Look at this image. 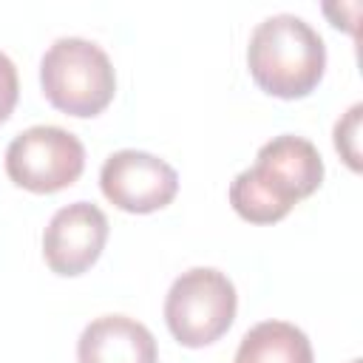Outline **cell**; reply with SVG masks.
<instances>
[{"mask_svg":"<svg viewBox=\"0 0 363 363\" xmlns=\"http://www.w3.org/2000/svg\"><path fill=\"white\" fill-rule=\"evenodd\" d=\"M323 182V159L306 136L281 133L264 142L255 164L241 170L230 184L233 210L250 224H275L312 196Z\"/></svg>","mask_w":363,"mask_h":363,"instance_id":"1","label":"cell"},{"mask_svg":"<svg viewBox=\"0 0 363 363\" xmlns=\"http://www.w3.org/2000/svg\"><path fill=\"white\" fill-rule=\"evenodd\" d=\"M247 68L264 94L303 99L323 79L326 43L303 17L289 11L269 14L250 34Z\"/></svg>","mask_w":363,"mask_h":363,"instance_id":"2","label":"cell"},{"mask_svg":"<svg viewBox=\"0 0 363 363\" xmlns=\"http://www.w3.org/2000/svg\"><path fill=\"white\" fill-rule=\"evenodd\" d=\"M40 88L57 111L88 119L113 102L116 71L94 40L60 37L40 60Z\"/></svg>","mask_w":363,"mask_h":363,"instance_id":"3","label":"cell"},{"mask_svg":"<svg viewBox=\"0 0 363 363\" xmlns=\"http://www.w3.org/2000/svg\"><path fill=\"white\" fill-rule=\"evenodd\" d=\"M235 309V284L216 267H193L182 272L164 295V323L187 349L210 346L227 335Z\"/></svg>","mask_w":363,"mask_h":363,"instance_id":"4","label":"cell"},{"mask_svg":"<svg viewBox=\"0 0 363 363\" xmlns=\"http://www.w3.org/2000/svg\"><path fill=\"white\" fill-rule=\"evenodd\" d=\"M85 170V145L60 125H31L6 147V176L28 193L71 187Z\"/></svg>","mask_w":363,"mask_h":363,"instance_id":"5","label":"cell"},{"mask_svg":"<svg viewBox=\"0 0 363 363\" xmlns=\"http://www.w3.org/2000/svg\"><path fill=\"white\" fill-rule=\"evenodd\" d=\"M102 196L125 213H156L179 193V173L156 153L125 147L111 153L99 170Z\"/></svg>","mask_w":363,"mask_h":363,"instance_id":"6","label":"cell"},{"mask_svg":"<svg viewBox=\"0 0 363 363\" xmlns=\"http://www.w3.org/2000/svg\"><path fill=\"white\" fill-rule=\"evenodd\" d=\"M108 230V216L91 201L60 207L43 230V258L48 269L62 278L88 272L105 250Z\"/></svg>","mask_w":363,"mask_h":363,"instance_id":"7","label":"cell"},{"mask_svg":"<svg viewBox=\"0 0 363 363\" xmlns=\"http://www.w3.org/2000/svg\"><path fill=\"white\" fill-rule=\"evenodd\" d=\"M77 363H159V346L136 318L99 315L77 340Z\"/></svg>","mask_w":363,"mask_h":363,"instance_id":"8","label":"cell"},{"mask_svg":"<svg viewBox=\"0 0 363 363\" xmlns=\"http://www.w3.org/2000/svg\"><path fill=\"white\" fill-rule=\"evenodd\" d=\"M235 363H315V352L306 332L295 323L261 320L244 332Z\"/></svg>","mask_w":363,"mask_h":363,"instance_id":"9","label":"cell"},{"mask_svg":"<svg viewBox=\"0 0 363 363\" xmlns=\"http://www.w3.org/2000/svg\"><path fill=\"white\" fill-rule=\"evenodd\" d=\"M360 116H363V102H354L337 122H335V150L340 159L357 173L360 170Z\"/></svg>","mask_w":363,"mask_h":363,"instance_id":"10","label":"cell"},{"mask_svg":"<svg viewBox=\"0 0 363 363\" xmlns=\"http://www.w3.org/2000/svg\"><path fill=\"white\" fill-rule=\"evenodd\" d=\"M20 96V79H17V65L11 62L9 54L0 51V125L14 113Z\"/></svg>","mask_w":363,"mask_h":363,"instance_id":"11","label":"cell"},{"mask_svg":"<svg viewBox=\"0 0 363 363\" xmlns=\"http://www.w3.org/2000/svg\"><path fill=\"white\" fill-rule=\"evenodd\" d=\"M349 363H363V360H360V357H354V360H349Z\"/></svg>","mask_w":363,"mask_h":363,"instance_id":"12","label":"cell"}]
</instances>
